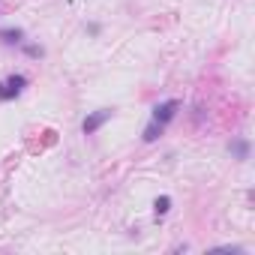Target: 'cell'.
<instances>
[{
	"label": "cell",
	"instance_id": "5",
	"mask_svg": "<svg viewBox=\"0 0 255 255\" xmlns=\"http://www.w3.org/2000/svg\"><path fill=\"white\" fill-rule=\"evenodd\" d=\"M165 210H168V198H165V195H162V198H156V213H159V216H162V213H165Z\"/></svg>",
	"mask_w": 255,
	"mask_h": 255
},
{
	"label": "cell",
	"instance_id": "2",
	"mask_svg": "<svg viewBox=\"0 0 255 255\" xmlns=\"http://www.w3.org/2000/svg\"><path fill=\"white\" fill-rule=\"evenodd\" d=\"M24 84H27V81H24V75H9V78H6L3 84H0V99H3V102H6V99H12V96H18Z\"/></svg>",
	"mask_w": 255,
	"mask_h": 255
},
{
	"label": "cell",
	"instance_id": "3",
	"mask_svg": "<svg viewBox=\"0 0 255 255\" xmlns=\"http://www.w3.org/2000/svg\"><path fill=\"white\" fill-rule=\"evenodd\" d=\"M108 117H111V111H108V108H102V111H96V114H90V117L84 120V132H87V135H90V132H96V129H99V126H102V123L108 120Z\"/></svg>",
	"mask_w": 255,
	"mask_h": 255
},
{
	"label": "cell",
	"instance_id": "4",
	"mask_svg": "<svg viewBox=\"0 0 255 255\" xmlns=\"http://www.w3.org/2000/svg\"><path fill=\"white\" fill-rule=\"evenodd\" d=\"M0 39H3V42H21V30H3V33H0Z\"/></svg>",
	"mask_w": 255,
	"mask_h": 255
},
{
	"label": "cell",
	"instance_id": "1",
	"mask_svg": "<svg viewBox=\"0 0 255 255\" xmlns=\"http://www.w3.org/2000/svg\"><path fill=\"white\" fill-rule=\"evenodd\" d=\"M177 108H180V105H177L174 99H168V102H162V105H156V108H153V123L144 129V138H147V141H153V138L165 129V123L177 114Z\"/></svg>",
	"mask_w": 255,
	"mask_h": 255
}]
</instances>
